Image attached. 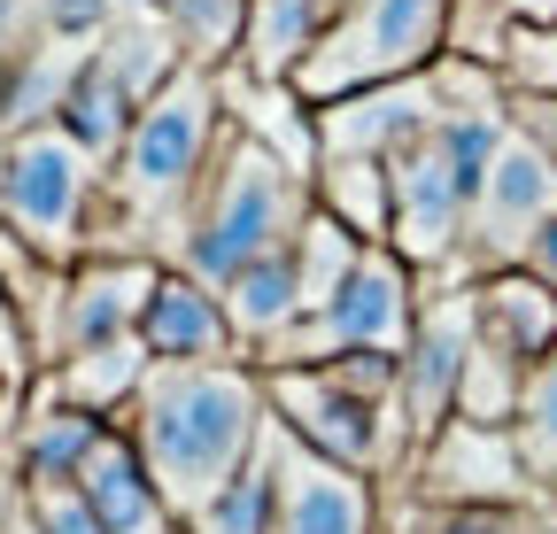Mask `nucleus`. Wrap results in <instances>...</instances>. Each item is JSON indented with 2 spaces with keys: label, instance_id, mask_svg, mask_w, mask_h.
Here are the masks:
<instances>
[{
  "label": "nucleus",
  "instance_id": "obj_1",
  "mask_svg": "<svg viewBox=\"0 0 557 534\" xmlns=\"http://www.w3.org/2000/svg\"><path fill=\"white\" fill-rule=\"evenodd\" d=\"M233 132L225 109V71H178L148 94V109L132 116L116 163L101 171V218H94V256H148L171 263V240L194 210V194L209 178Z\"/></svg>",
  "mask_w": 557,
  "mask_h": 534
},
{
  "label": "nucleus",
  "instance_id": "obj_2",
  "mask_svg": "<svg viewBox=\"0 0 557 534\" xmlns=\"http://www.w3.org/2000/svg\"><path fill=\"white\" fill-rule=\"evenodd\" d=\"M148 464V481L178 519H194L209 496H225L271 442V395L256 364H156L148 387L116 419Z\"/></svg>",
  "mask_w": 557,
  "mask_h": 534
},
{
  "label": "nucleus",
  "instance_id": "obj_3",
  "mask_svg": "<svg viewBox=\"0 0 557 534\" xmlns=\"http://www.w3.org/2000/svg\"><path fill=\"white\" fill-rule=\"evenodd\" d=\"M442 116L387 163L395 178V233L387 248L418 272V287H457V256H465V225L480 202L487 156L511 132V101L496 86V71L442 54Z\"/></svg>",
  "mask_w": 557,
  "mask_h": 534
},
{
  "label": "nucleus",
  "instance_id": "obj_4",
  "mask_svg": "<svg viewBox=\"0 0 557 534\" xmlns=\"http://www.w3.org/2000/svg\"><path fill=\"white\" fill-rule=\"evenodd\" d=\"M318 194H310V171H295L278 148H263L256 132H225L218 163H209L194 210L171 240V272L201 280V287H233L248 263L295 248V233L310 225Z\"/></svg>",
  "mask_w": 557,
  "mask_h": 534
},
{
  "label": "nucleus",
  "instance_id": "obj_5",
  "mask_svg": "<svg viewBox=\"0 0 557 534\" xmlns=\"http://www.w3.org/2000/svg\"><path fill=\"white\" fill-rule=\"evenodd\" d=\"M271 419L287 426L325 464H348L380 488L410 473V434L395 403V357H333V364H295V372H263Z\"/></svg>",
  "mask_w": 557,
  "mask_h": 534
},
{
  "label": "nucleus",
  "instance_id": "obj_6",
  "mask_svg": "<svg viewBox=\"0 0 557 534\" xmlns=\"http://www.w3.org/2000/svg\"><path fill=\"white\" fill-rule=\"evenodd\" d=\"M101 218V156H86L62 124H32L0 140V225L32 240L47 263H86Z\"/></svg>",
  "mask_w": 557,
  "mask_h": 534
},
{
  "label": "nucleus",
  "instance_id": "obj_7",
  "mask_svg": "<svg viewBox=\"0 0 557 534\" xmlns=\"http://www.w3.org/2000/svg\"><path fill=\"white\" fill-rule=\"evenodd\" d=\"M418 302H426V287H418L410 263L395 248H364L325 310L295 318L271 349H256V372H295V364H333V357H403Z\"/></svg>",
  "mask_w": 557,
  "mask_h": 534
},
{
  "label": "nucleus",
  "instance_id": "obj_8",
  "mask_svg": "<svg viewBox=\"0 0 557 534\" xmlns=\"http://www.w3.org/2000/svg\"><path fill=\"white\" fill-rule=\"evenodd\" d=\"M449 47V0H348V16L325 32V47L295 71V101L325 109L341 94L395 86L434 71Z\"/></svg>",
  "mask_w": 557,
  "mask_h": 534
},
{
  "label": "nucleus",
  "instance_id": "obj_9",
  "mask_svg": "<svg viewBox=\"0 0 557 534\" xmlns=\"http://www.w3.org/2000/svg\"><path fill=\"white\" fill-rule=\"evenodd\" d=\"M549 225H557V140L511 116V132L496 140V156H487L480 202H472V225H465V256H457V280L519 272Z\"/></svg>",
  "mask_w": 557,
  "mask_h": 534
},
{
  "label": "nucleus",
  "instance_id": "obj_10",
  "mask_svg": "<svg viewBox=\"0 0 557 534\" xmlns=\"http://www.w3.org/2000/svg\"><path fill=\"white\" fill-rule=\"evenodd\" d=\"M465 357H472V280L426 287V302H418V325H410V349L395 357V403H403L410 457L457 419Z\"/></svg>",
  "mask_w": 557,
  "mask_h": 534
},
{
  "label": "nucleus",
  "instance_id": "obj_11",
  "mask_svg": "<svg viewBox=\"0 0 557 534\" xmlns=\"http://www.w3.org/2000/svg\"><path fill=\"white\" fill-rule=\"evenodd\" d=\"M395 488L426 496V504H472V511H534L542 504V488L519 464L511 426H472V419H449L426 449L410 457V473Z\"/></svg>",
  "mask_w": 557,
  "mask_h": 534
},
{
  "label": "nucleus",
  "instance_id": "obj_12",
  "mask_svg": "<svg viewBox=\"0 0 557 534\" xmlns=\"http://www.w3.org/2000/svg\"><path fill=\"white\" fill-rule=\"evenodd\" d=\"M442 116V71H418L395 86H364V94H341L325 109H310L318 132V156H364V163H395L418 132Z\"/></svg>",
  "mask_w": 557,
  "mask_h": 534
},
{
  "label": "nucleus",
  "instance_id": "obj_13",
  "mask_svg": "<svg viewBox=\"0 0 557 534\" xmlns=\"http://www.w3.org/2000/svg\"><path fill=\"white\" fill-rule=\"evenodd\" d=\"M156 272H163V263H148V256H86V263H70L47 372H54L62 357L132 341V333H139V310H148V295H156Z\"/></svg>",
  "mask_w": 557,
  "mask_h": 534
},
{
  "label": "nucleus",
  "instance_id": "obj_14",
  "mask_svg": "<svg viewBox=\"0 0 557 534\" xmlns=\"http://www.w3.org/2000/svg\"><path fill=\"white\" fill-rule=\"evenodd\" d=\"M287 434V426H278ZM271 534H387V488L348 473V464L310 457L302 442L278 449V511Z\"/></svg>",
  "mask_w": 557,
  "mask_h": 534
},
{
  "label": "nucleus",
  "instance_id": "obj_15",
  "mask_svg": "<svg viewBox=\"0 0 557 534\" xmlns=\"http://www.w3.org/2000/svg\"><path fill=\"white\" fill-rule=\"evenodd\" d=\"M139 349H148L156 364H233V357H240V341H233L225 295L163 263L148 310H139ZM240 364H248V357H240Z\"/></svg>",
  "mask_w": 557,
  "mask_h": 534
},
{
  "label": "nucleus",
  "instance_id": "obj_16",
  "mask_svg": "<svg viewBox=\"0 0 557 534\" xmlns=\"http://www.w3.org/2000/svg\"><path fill=\"white\" fill-rule=\"evenodd\" d=\"M78 496L94 504V519L109 534H186V519L163 504V488L148 481V464H139L124 426H109L94 442V457L78 464Z\"/></svg>",
  "mask_w": 557,
  "mask_h": 534
},
{
  "label": "nucleus",
  "instance_id": "obj_17",
  "mask_svg": "<svg viewBox=\"0 0 557 534\" xmlns=\"http://www.w3.org/2000/svg\"><path fill=\"white\" fill-rule=\"evenodd\" d=\"M101 434H109L101 419H86V411H70L62 395L32 387L24 426H16V442H9V481H16V488H70Z\"/></svg>",
  "mask_w": 557,
  "mask_h": 534
},
{
  "label": "nucleus",
  "instance_id": "obj_18",
  "mask_svg": "<svg viewBox=\"0 0 557 534\" xmlns=\"http://www.w3.org/2000/svg\"><path fill=\"white\" fill-rule=\"evenodd\" d=\"M472 318H480V341H496V349L519 357L527 372L557 349V287L534 280L527 263H519V272L472 280Z\"/></svg>",
  "mask_w": 557,
  "mask_h": 534
},
{
  "label": "nucleus",
  "instance_id": "obj_19",
  "mask_svg": "<svg viewBox=\"0 0 557 534\" xmlns=\"http://www.w3.org/2000/svg\"><path fill=\"white\" fill-rule=\"evenodd\" d=\"M148 372H156V357L139 349V333H132V341H109V349H86V357H62L54 372H39V387L62 395L70 411H86V419L116 426V419L132 411V395L148 387Z\"/></svg>",
  "mask_w": 557,
  "mask_h": 534
},
{
  "label": "nucleus",
  "instance_id": "obj_20",
  "mask_svg": "<svg viewBox=\"0 0 557 534\" xmlns=\"http://www.w3.org/2000/svg\"><path fill=\"white\" fill-rule=\"evenodd\" d=\"M218 295H225V318H233V341H240V357L256 364V349H271L278 333H287V325L302 318V280H295V248H278V256L248 263V272H240L233 287H218Z\"/></svg>",
  "mask_w": 557,
  "mask_h": 534
},
{
  "label": "nucleus",
  "instance_id": "obj_21",
  "mask_svg": "<svg viewBox=\"0 0 557 534\" xmlns=\"http://www.w3.org/2000/svg\"><path fill=\"white\" fill-rule=\"evenodd\" d=\"M310 194H318V210H325L333 225H348L364 248H387V233H395V178H387V163H364V156H318Z\"/></svg>",
  "mask_w": 557,
  "mask_h": 534
},
{
  "label": "nucleus",
  "instance_id": "obj_22",
  "mask_svg": "<svg viewBox=\"0 0 557 534\" xmlns=\"http://www.w3.org/2000/svg\"><path fill=\"white\" fill-rule=\"evenodd\" d=\"M148 16L171 32L178 62H194V71H233L240 62L248 0H148Z\"/></svg>",
  "mask_w": 557,
  "mask_h": 534
},
{
  "label": "nucleus",
  "instance_id": "obj_23",
  "mask_svg": "<svg viewBox=\"0 0 557 534\" xmlns=\"http://www.w3.org/2000/svg\"><path fill=\"white\" fill-rule=\"evenodd\" d=\"M278 449H287V434L271 426L263 457L248 464L225 496H209V504L186 519V534H271V511H278Z\"/></svg>",
  "mask_w": 557,
  "mask_h": 534
},
{
  "label": "nucleus",
  "instance_id": "obj_24",
  "mask_svg": "<svg viewBox=\"0 0 557 534\" xmlns=\"http://www.w3.org/2000/svg\"><path fill=\"white\" fill-rule=\"evenodd\" d=\"M357 256H364V240H357V233H348V225H333L325 210H310V225L295 233V280H302V318L333 302V287H341L348 272H357Z\"/></svg>",
  "mask_w": 557,
  "mask_h": 534
},
{
  "label": "nucleus",
  "instance_id": "obj_25",
  "mask_svg": "<svg viewBox=\"0 0 557 534\" xmlns=\"http://www.w3.org/2000/svg\"><path fill=\"white\" fill-rule=\"evenodd\" d=\"M511 442H519L527 481H534V488H557V349L527 372V395H519Z\"/></svg>",
  "mask_w": 557,
  "mask_h": 534
},
{
  "label": "nucleus",
  "instance_id": "obj_26",
  "mask_svg": "<svg viewBox=\"0 0 557 534\" xmlns=\"http://www.w3.org/2000/svg\"><path fill=\"white\" fill-rule=\"evenodd\" d=\"M534 511H472V504H426L387 488V534H527Z\"/></svg>",
  "mask_w": 557,
  "mask_h": 534
},
{
  "label": "nucleus",
  "instance_id": "obj_27",
  "mask_svg": "<svg viewBox=\"0 0 557 534\" xmlns=\"http://www.w3.org/2000/svg\"><path fill=\"white\" fill-rule=\"evenodd\" d=\"M496 86L511 101H557V24H511Z\"/></svg>",
  "mask_w": 557,
  "mask_h": 534
},
{
  "label": "nucleus",
  "instance_id": "obj_28",
  "mask_svg": "<svg viewBox=\"0 0 557 534\" xmlns=\"http://www.w3.org/2000/svg\"><path fill=\"white\" fill-rule=\"evenodd\" d=\"M504 39H511V9H504V0H449V47H442V54L496 71V62H504Z\"/></svg>",
  "mask_w": 557,
  "mask_h": 534
},
{
  "label": "nucleus",
  "instance_id": "obj_29",
  "mask_svg": "<svg viewBox=\"0 0 557 534\" xmlns=\"http://www.w3.org/2000/svg\"><path fill=\"white\" fill-rule=\"evenodd\" d=\"M24 519H32V534H109L94 519V504L78 496V481L70 488H24Z\"/></svg>",
  "mask_w": 557,
  "mask_h": 534
},
{
  "label": "nucleus",
  "instance_id": "obj_30",
  "mask_svg": "<svg viewBox=\"0 0 557 534\" xmlns=\"http://www.w3.org/2000/svg\"><path fill=\"white\" fill-rule=\"evenodd\" d=\"M47 39V0H0V71Z\"/></svg>",
  "mask_w": 557,
  "mask_h": 534
},
{
  "label": "nucleus",
  "instance_id": "obj_31",
  "mask_svg": "<svg viewBox=\"0 0 557 534\" xmlns=\"http://www.w3.org/2000/svg\"><path fill=\"white\" fill-rule=\"evenodd\" d=\"M32 387H39V372H32V364H0V473H9V442H16V426H24Z\"/></svg>",
  "mask_w": 557,
  "mask_h": 534
},
{
  "label": "nucleus",
  "instance_id": "obj_32",
  "mask_svg": "<svg viewBox=\"0 0 557 534\" xmlns=\"http://www.w3.org/2000/svg\"><path fill=\"white\" fill-rule=\"evenodd\" d=\"M0 364H32V349H24V325H16L9 295H0ZM32 372H39V364H32Z\"/></svg>",
  "mask_w": 557,
  "mask_h": 534
},
{
  "label": "nucleus",
  "instance_id": "obj_33",
  "mask_svg": "<svg viewBox=\"0 0 557 534\" xmlns=\"http://www.w3.org/2000/svg\"><path fill=\"white\" fill-rule=\"evenodd\" d=\"M527 272H534V280H549V287H557V225H549V233H542V240H534V256H527Z\"/></svg>",
  "mask_w": 557,
  "mask_h": 534
},
{
  "label": "nucleus",
  "instance_id": "obj_34",
  "mask_svg": "<svg viewBox=\"0 0 557 534\" xmlns=\"http://www.w3.org/2000/svg\"><path fill=\"white\" fill-rule=\"evenodd\" d=\"M511 24H557V0H504Z\"/></svg>",
  "mask_w": 557,
  "mask_h": 534
},
{
  "label": "nucleus",
  "instance_id": "obj_35",
  "mask_svg": "<svg viewBox=\"0 0 557 534\" xmlns=\"http://www.w3.org/2000/svg\"><path fill=\"white\" fill-rule=\"evenodd\" d=\"M0 534H32V519H24V488H16V504H9V519H0Z\"/></svg>",
  "mask_w": 557,
  "mask_h": 534
},
{
  "label": "nucleus",
  "instance_id": "obj_36",
  "mask_svg": "<svg viewBox=\"0 0 557 534\" xmlns=\"http://www.w3.org/2000/svg\"><path fill=\"white\" fill-rule=\"evenodd\" d=\"M534 519H542V526L557 534V488H542V504H534Z\"/></svg>",
  "mask_w": 557,
  "mask_h": 534
},
{
  "label": "nucleus",
  "instance_id": "obj_37",
  "mask_svg": "<svg viewBox=\"0 0 557 534\" xmlns=\"http://www.w3.org/2000/svg\"><path fill=\"white\" fill-rule=\"evenodd\" d=\"M527 534H549V526H542V519H534V526H527Z\"/></svg>",
  "mask_w": 557,
  "mask_h": 534
}]
</instances>
